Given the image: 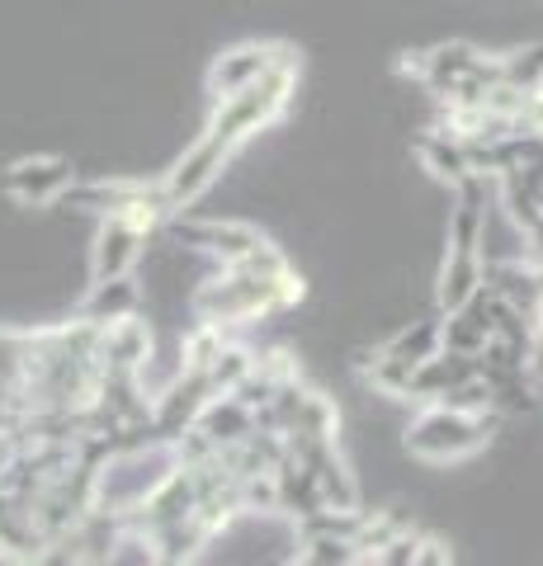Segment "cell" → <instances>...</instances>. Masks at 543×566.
<instances>
[{
    "label": "cell",
    "instance_id": "9c48e42d",
    "mask_svg": "<svg viewBox=\"0 0 543 566\" xmlns=\"http://www.w3.org/2000/svg\"><path fill=\"white\" fill-rule=\"evenodd\" d=\"M289 57H297V52L289 43H270V39H251V43H237L213 57V66H208V99H227V95H241L251 91V85H260L270 76L274 66H284Z\"/></svg>",
    "mask_w": 543,
    "mask_h": 566
},
{
    "label": "cell",
    "instance_id": "8992f818",
    "mask_svg": "<svg viewBox=\"0 0 543 566\" xmlns=\"http://www.w3.org/2000/svg\"><path fill=\"white\" fill-rule=\"evenodd\" d=\"M497 424H501L497 411H468V406H453V401H426L411 416L407 434H401V449H407L416 463L449 468V463H463V458L492 444Z\"/></svg>",
    "mask_w": 543,
    "mask_h": 566
},
{
    "label": "cell",
    "instance_id": "3957f363",
    "mask_svg": "<svg viewBox=\"0 0 543 566\" xmlns=\"http://www.w3.org/2000/svg\"><path fill=\"white\" fill-rule=\"evenodd\" d=\"M449 193H453L449 245H445L440 279H435V307L459 312L487 283V212H492V189H487V175H468Z\"/></svg>",
    "mask_w": 543,
    "mask_h": 566
},
{
    "label": "cell",
    "instance_id": "277c9868",
    "mask_svg": "<svg viewBox=\"0 0 543 566\" xmlns=\"http://www.w3.org/2000/svg\"><path fill=\"white\" fill-rule=\"evenodd\" d=\"M175 468H180V439H166V434H143V439H128V444L104 449L95 463L91 510L128 520L152 501L156 486H161Z\"/></svg>",
    "mask_w": 543,
    "mask_h": 566
},
{
    "label": "cell",
    "instance_id": "8fae6325",
    "mask_svg": "<svg viewBox=\"0 0 543 566\" xmlns=\"http://www.w3.org/2000/svg\"><path fill=\"white\" fill-rule=\"evenodd\" d=\"M482 378V354H463V349H440L430 354L426 364L411 374V387H407V401L426 406V401H445L449 392H459V387L478 382Z\"/></svg>",
    "mask_w": 543,
    "mask_h": 566
},
{
    "label": "cell",
    "instance_id": "30bf717a",
    "mask_svg": "<svg viewBox=\"0 0 543 566\" xmlns=\"http://www.w3.org/2000/svg\"><path fill=\"white\" fill-rule=\"evenodd\" d=\"M152 241H156V237L143 232V227L128 222V218H100L95 251H91V283L137 274V264L147 260V245H152Z\"/></svg>",
    "mask_w": 543,
    "mask_h": 566
},
{
    "label": "cell",
    "instance_id": "7a4b0ae2",
    "mask_svg": "<svg viewBox=\"0 0 543 566\" xmlns=\"http://www.w3.org/2000/svg\"><path fill=\"white\" fill-rule=\"evenodd\" d=\"M303 293H307L303 274L293 270L289 255L274 241H265L251 255L213 264L199 279V289L189 293V312H195V322L241 331V326L270 322V316L297 307Z\"/></svg>",
    "mask_w": 543,
    "mask_h": 566
},
{
    "label": "cell",
    "instance_id": "e0dca14e",
    "mask_svg": "<svg viewBox=\"0 0 543 566\" xmlns=\"http://www.w3.org/2000/svg\"><path fill=\"white\" fill-rule=\"evenodd\" d=\"M420 538H426L420 528L401 524L397 534L374 553V562H378V566H420Z\"/></svg>",
    "mask_w": 543,
    "mask_h": 566
},
{
    "label": "cell",
    "instance_id": "2e32d148",
    "mask_svg": "<svg viewBox=\"0 0 543 566\" xmlns=\"http://www.w3.org/2000/svg\"><path fill=\"white\" fill-rule=\"evenodd\" d=\"M501 81L515 85V91H530V95L543 91V43L501 52Z\"/></svg>",
    "mask_w": 543,
    "mask_h": 566
},
{
    "label": "cell",
    "instance_id": "9a60e30c",
    "mask_svg": "<svg viewBox=\"0 0 543 566\" xmlns=\"http://www.w3.org/2000/svg\"><path fill=\"white\" fill-rule=\"evenodd\" d=\"M416 156H420V166H426L435 180H445L449 189L463 185L468 175H478L472 170V156H468V142L449 128H430L426 137H416Z\"/></svg>",
    "mask_w": 543,
    "mask_h": 566
},
{
    "label": "cell",
    "instance_id": "7c38bea8",
    "mask_svg": "<svg viewBox=\"0 0 543 566\" xmlns=\"http://www.w3.org/2000/svg\"><path fill=\"white\" fill-rule=\"evenodd\" d=\"M501 331V297L482 283V293H472L459 312H445V345L463 354H482Z\"/></svg>",
    "mask_w": 543,
    "mask_h": 566
},
{
    "label": "cell",
    "instance_id": "52a82bcc",
    "mask_svg": "<svg viewBox=\"0 0 543 566\" xmlns=\"http://www.w3.org/2000/svg\"><path fill=\"white\" fill-rule=\"evenodd\" d=\"M440 349H445V312L435 307L430 316H420V322H411V326H401L397 335H388L383 345L364 349L355 359V368H359L364 387H374V392H383V397L407 401L411 374L430 359V354H440Z\"/></svg>",
    "mask_w": 543,
    "mask_h": 566
},
{
    "label": "cell",
    "instance_id": "ac0fdd59",
    "mask_svg": "<svg viewBox=\"0 0 543 566\" xmlns=\"http://www.w3.org/2000/svg\"><path fill=\"white\" fill-rule=\"evenodd\" d=\"M449 562H453V547L445 538H435V534L420 538V566H449Z\"/></svg>",
    "mask_w": 543,
    "mask_h": 566
},
{
    "label": "cell",
    "instance_id": "ba28073f",
    "mask_svg": "<svg viewBox=\"0 0 543 566\" xmlns=\"http://www.w3.org/2000/svg\"><path fill=\"white\" fill-rule=\"evenodd\" d=\"M76 185L81 175L66 156H20L0 170V193L20 208H58Z\"/></svg>",
    "mask_w": 543,
    "mask_h": 566
},
{
    "label": "cell",
    "instance_id": "4fadbf2b",
    "mask_svg": "<svg viewBox=\"0 0 543 566\" xmlns=\"http://www.w3.org/2000/svg\"><path fill=\"white\" fill-rule=\"evenodd\" d=\"M100 354H104V374H147L152 364V331L137 316H124V322L100 326Z\"/></svg>",
    "mask_w": 543,
    "mask_h": 566
},
{
    "label": "cell",
    "instance_id": "d6986e66",
    "mask_svg": "<svg viewBox=\"0 0 543 566\" xmlns=\"http://www.w3.org/2000/svg\"><path fill=\"white\" fill-rule=\"evenodd\" d=\"M14 420H20V411H10V406H6V401H0V430H10V424H14Z\"/></svg>",
    "mask_w": 543,
    "mask_h": 566
},
{
    "label": "cell",
    "instance_id": "6da1fadb",
    "mask_svg": "<svg viewBox=\"0 0 543 566\" xmlns=\"http://www.w3.org/2000/svg\"><path fill=\"white\" fill-rule=\"evenodd\" d=\"M293 95H297V57L274 66L265 81L251 85V91L227 95V99H208L203 133L189 142L180 161L166 170V193H170L175 212L195 208L203 193L222 180V170L232 166V156L293 109Z\"/></svg>",
    "mask_w": 543,
    "mask_h": 566
},
{
    "label": "cell",
    "instance_id": "5b68a950",
    "mask_svg": "<svg viewBox=\"0 0 543 566\" xmlns=\"http://www.w3.org/2000/svg\"><path fill=\"white\" fill-rule=\"evenodd\" d=\"M401 71L426 85L445 109H478L487 91L501 81V52H482L472 43H435L407 52Z\"/></svg>",
    "mask_w": 543,
    "mask_h": 566
},
{
    "label": "cell",
    "instance_id": "5bb4252c",
    "mask_svg": "<svg viewBox=\"0 0 543 566\" xmlns=\"http://www.w3.org/2000/svg\"><path fill=\"white\" fill-rule=\"evenodd\" d=\"M143 312V289H137V279H100L85 289L76 316H85V322L95 326H109V322H124V316H137Z\"/></svg>",
    "mask_w": 543,
    "mask_h": 566
}]
</instances>
